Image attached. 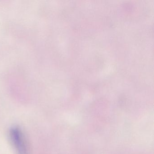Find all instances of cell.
Segmentation results:
<instances>
[{"mask_svg": "<svg viewBox=\"0 0 154 154\" xmlns=\"http://www.w3.org/2000/svg\"><path fill=\"white\" fill-rule=\"evenodd\" d=\"M10 140L17 154H30V149L25 132L18 126L11 128L9 132Z\"/></svg>", "mask_w": 154, "mask_h": 154, "instance_id": "1", "label": "cell"}]
</instances>
